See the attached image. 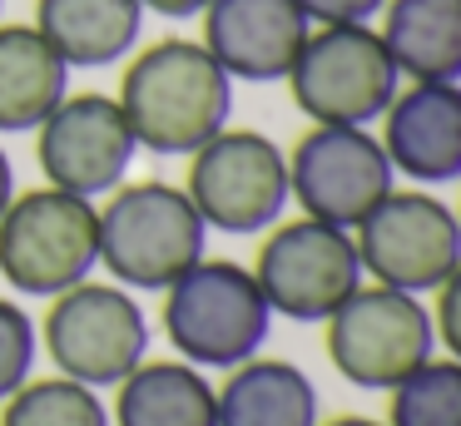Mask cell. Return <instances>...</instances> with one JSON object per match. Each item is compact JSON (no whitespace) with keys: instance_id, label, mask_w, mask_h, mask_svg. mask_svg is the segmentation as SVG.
Masks as SVG:
<instances>
[{"instance_id":"1","label":"cell","mask_w":461,"mask_h":426,"mask_svg":"<svg viewBox=\"0 0 461 426\" xmlns=\"http://www.w3.org/2000/svg\"><path fill=\"white\" fill-rule=\"evenodd\" d=\"M120 109L140 149L159 159H189L233 119V79L203 40L169 35L130 55L120 79Z\"/></svg>"},{"instance_id":"2","label":"cell","mask_w":461,"mask_h":426,"mask_svg":"<svg viewBox=\"0 0 461 426\" xmlns=\"http://www.w3.org/2000/svg\"><path fill=\"white\" fill-rule=\"evenodd\" d=\"M209 253V223L184 184L124 178L100 204V267L130 293H164Z\"/></svg>"},{"instance_id":"3","label":"cell","mask_w":461,"mask_h":426,"mask_svg":"<svg viewBox=\"0 0 461 426\" xmlns=\"http://www.w3.org/2000/svg\"><path fill=\"white\" fill-rule=\"evenodd\" d=\"M164 337L199 372H229L263 352L273 332V307L249 263L203 253L189 273L164 287Z\"/></svg>"},{"instance_id":"4","label":"cell","mask_w":461,"mask_h":426,"mask_svg":"<svg viewBox=\"0 0 461 426\" xmlns=\"http://www.w3.org/2000/svg\"><path fill=\"white\" fill-rule=\"evenodd\" d=\"M100 267V204L65 188H25L0 213V277L21 297H60Z\"/></svg>"},{"instance_id":"5","label":"cell","mask_w":461,"mask_h":426,"mask_svg":"<svg viewBox=\"0 0 461 426\" xmlns=\"http://www.w3.org/2000/svg\"><path fill=\"white\" fill-rule=\"evenodd\" d=\"M149 342L154 332L140 297L120 283H95V277L50 297V313L41 322V347L50 352V367L95 392L120 386L149 357Z\"/></svg>"},{"instance_id":"6","label":"cell","mask_w":461,"mask_h":426,"mask_svg":"<svg viewBox=\"0 0 461 426\" xmlns=\"http://www.w3.org/2000/svg\"><path fill=\"white\" fill-rule=\"evenodd\" d=\"M184 194L213 233L253 238L288 218V149L263 129H219L189 154Z\"/></svg>"},{"instance_id":"7","label":"cell","mask_w":461,"mask_h":426,"mask_svg":"<svg viewBox=\"0 0 461 426\" xmlns=\"http://www.w3.org/2000/svg\"><path fill=\"white\" fill-rule=\"evenodd\" d=\"M397 89L402 75L377 25H312L288 69V95L312 124L372 129Z\"/></svg>"},{"instance_id":"8","label":"cell","mask_w":461,"mask_h":426,"mask_svg":"<svg viewBox=\"0 0 461 426\" xmlns=\"http://www.w3.org/2000/svg\"><path fill=\"white\" fill-rule=\"evenodd\" d=\"M328 362L357 392H392L427 357H437L431 307L417 293L362 283L328 317Z\"/></svg>"},{"instance_id":"9","label":"cell","mask_w":461,"mask_h":426,"mask_svg":"<svg viewBox=\"0 0 461 426\" xmlns=\"http://www.w3.org/2000/svg\"><path fill=\"white\" fill-rule=\"evenodd\" d=\"M253 277H258L273 317H288V322H328L367 283L352 228L318 223L303 213L278 218L263 233Z\"/></svg>"},{"instance_id":"10","label":"cell","mask_w":461,"mask_h":426,"mask_svg":"<svg viewBox=\"0 0 461 426\" xmlns=\"http://www.w3.org/2000/svg\"><path fill=\"white\" fill-rule=\"evenodd\" d=\"M362 277L397 293H437L447 273L461 263V218L431 188H392L357 228Z\"/></svg>"},{"instance_id":"11","label":"cell","mask_w":461,"mask_h":426,"mask_svg":"<svg viewBox=\"0 0 461 426\" xmlns=\"http://www.w3.org/2000/svg\"><path fill=\"white\" fill-rule=\"evenodd\" d=\"M392 188H397V174L372 129L312 124L288 149V198L303 218L357 228Z\"/></svg>"},{"instance_id":"12","label":"cell","mask_w":461,"mask_h":426,"mask_svg":"<svg viewBox=\"0 0 461 426\" xmlns=\"http://www.w3.org/2000/svg\"><path fill=\"white\" fill-rule=\"evenodd\" d=\"M35 159H41V174L50 188L100 204L130 178L134 159H140V139H134L120 99L90 89V95H65L50 109V119L35 129Z\"/></svg>"},{"instance_id":"13","label":"cell","mask_w":461,"mask_h":426,"mask_svg":"<svg viewBox=\"0 0 461 426\" xmlns=\"http://www.w3.org/2000/svg\"><path fill=\"white\" fill-rule=\"evenodd\" d=\"M382 149L392 174L417 188L461 184V85L456 79H402L397 99L387 104Z\"/></svg>"},{"instance_id":"14","label":"cell","mask_w":461,"mask_h":426,"mask_svg":"<svg viewBox=\"0 0 461 426\" xmlns=\"http://www.w3.org/2000/svg\"><path fill=\"white\" fill-rule=\"evenodd\" d=\"M199 40L233 85H278L288 79L312 20L298 0H209Z\"/></svg>"},{"instance_id":"15","label":"cell","mask_w":461,"mask_h":426,"mask_svg":"<svg viewBox=\"0 0 461 426\" xmlns=\"http://www.w3.org/2000/svg\"><path fill=\"white\" fill-rule=\"evenodd\" d=\"M35 30L70 69H110L144 40L140 0H35Z\"/></svg>"},{"instance_id":"16","label":"cell","mask_w":461,"mask_h":426,"mask_svg":"<svg viewBox=\"0 0 461 426\" xmlns=\"http://www.w3.org/2000/svg\"><path fill=\"white\" fill-rule=\"evenodd\" d=\"M219 392V426H318L322 396L298 362L283 357H249L229 367Z\"/></svg>"},{"instance_id":"17","label":"cell","mask_w":461,"mask_h":426,"mask_svg":"<svg viewBox=\"0 0 461 426\" xmlns=\"http://www.w3.org/2000/svg\"><path fill=\"white\" fill-rule=\"evenodd\" d=\"M70 95V65L35 25L0 20V134H35Z\"/></svg>"},{"instance_id":"18","label":"cell","mask_w":461,"mask_h":426,"mask_svg":"<svg viewBox=\"0 0 461 426\" xmlns=\"http://www.w3.org/2000/svg\"><path fill=\"white\" fill-rule=\"evenodd\" d=\"M114 426H219V392L209 372L189 367L184 357L174 362H149L144 357L120 386L110 406Z\"/></svg>"},{"instance_id":"19","label":"cell","mask_w":461,"mask_h":426,"mask_svg":"<svg viewBox=\"0 0 461 426\" xmlns=\"http://www.w3.org/2000/svg\"><path fill=\"white\" fill-rule=\"evenodd\" d=\"M377 35L402 79L461 85V0H387Z\"/></svg>"},{"instance_id":"20","label":"cell","mask_w":461,"mask_h":426,"mask_svg":"<svg viewBox=\"0 0 461 426\" xmlns=\"http://www.w3.org/2000/svg\"><path fill=\"white\" fill-rule=\"evenodd\" d=\"M0 426H114L110 406L95 386L70 376H31L15 396H5Z\"/></svg>"},{"instance_id":"21","label":"cell","mask_w":461,"mask_h":426,"mask_svg":"<svg viewBox=\"0 0 461 426\" xmlns=\"http://www.w3.org/2000/svg\"><path fill=\"white\" fill-rule=\"evenodd\" d=\"M387 396V426H461V362L427 357Z\"/></svg>"},{"instance_id":"22","label":"cell","mask_w":461,"mask_h":426,"mask_svg":"<svg viewBox=\"0 0 461 426\" xmlns=\"http://www.w3.org/2000/svg\"><path fill=\"white\" fill-rule=\"evenodd\" d=\"M35 357H41V327L21 303L0 297V402L15 396L35 376Z\"/></svg>"},{"instance_id":"23","label":"cell","mask_w":461,"mask_h":426,"mask_svg":"<svg viewBox=\"0 0 461 426\" xmlns=\"http://www.w3.org/2000/svg\"><path fill=\"white\" fill-rule=\"evenodd\" d=\"M431 327H437V347H447V357L461 362V263L431 293Z\"/></svg>"},{"instance_id":"24","label":"cell","mask_w":461,"mask_h":426,"mask_svg":"<svg viewBox=\"0 0 461 426\" xmlns=\"http://www.w3.org/2000/svg\"><path fill=\"white\" fill-rule=\"evenodd\" d=\"M312 25H372L387 0H298Z\"/></svg>"},{"instance_id":"25","label":"cell","mask_w":461,"mask_h":426,"mask_svg":"<svg viewBox=\"0 0 461 426\" xmlns=\"http://www.w3.org/2000/svg\"><path fill=\"white\" fill-rule=\"evenodd\" d=\"M144 15H164V20H199L209 0H140Z\"/></svg>"},{"instance_id":"26","label":"cell","mask_w":461,"mask_h":426,"mask_svg":"<svg viewBox=\"0 0 461 426\" xmlns=\"http://www.w3.org/2000/svg\"><path fill=\"white\" fill-rule=\"evenodd\" d=\"M15 194H21V188H15V164H11V154H5V144H0V213L11 208Z\"/></svg>"},{"instance_id":"27","label":"cell","mask_w":461,"mask_h":426,"mask_svg":"<svg viewBox=\"0 0 461 426\" xmlns=\"http://www.w3.org/2000/svg\"><path fill=\"white\" fill-rule=\"evenodd\" d=\"M318 426H387V421H372V416H332V421H318Z\"/></svg>"},{"instance_id":"28","label":"cell","mask_w":461,"mask_h":426,"mask_svg":"<svg viewBox=\"0 0 461 426\" xmlns=\"http://www.w3.org/2000/svg\"><path fill=\"white\" fill-rule=\"evenodd\" d=\"M0 15H5V0H0Z\"/></svg>"},{"instance_id":"29","label":"cell","mask_w":461,"mask_h":426,"mask_svg":"<svg viewBox=\"0 0 461 426\" xmlns=\"http://www.w3.org/2000/svg\"><path fill=\"white\" fill-rule=\"evenodd\" d=\"M456 218H461V208H456Z\"/></svg>"}]
</instances>
